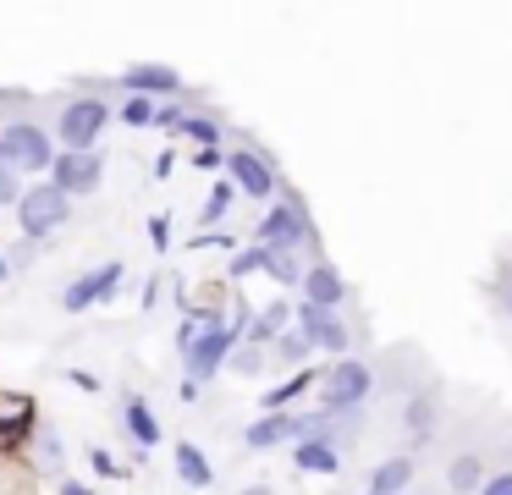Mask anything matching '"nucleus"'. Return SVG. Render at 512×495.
<instances>
[{
    "mask_svg": "<svg viewBox=\"0 0 512 495\" xmlns=\"http://www.w3.org/2000/svg\"><path fill=\"white\" fill-rule=\"evenodd\" d=\"M375 391V369L364 358H336L331 369L320 374V402H325V418L331 413H353L364 396Z\"/></svg>",
    "mask_w": 512,
    "mask_h": 495,
    "instance_id": "obj_1",
    "label": "nucleus"
},
{
    "mask_svg": "<svg viewBox=\"0 0 512 495\" xmlns=\"http://www.w3.org/2000/svg\"><path fill=\"white\" fill-rule=\"evenodd\" d=\"M105 121H111V105H105L100 94L72 99V105L61 110V121H56L61 149H67V154H94V138L105 132Z\"/></svg>",
    "mask_w": 512,
    "mask_h": 495,
    "instance_id": "obj_2",
    "label": "nucleus"
},
{
    "mask_svg": "<svg viewBox=\"0 0 512 495\" xmlns=\"http://www.w3.org/2000/svg\"><path fill=\"white\" fill-rule=\"evenodd\" d=\"M67 215H72V198L56 193L50 182L28 187L23 204H17V220H23V237H28V242H39V237H50V231H61V226H67Z\"/></svg>",
    "mask_w": 512,
    "mask_h": 495,
    "instance_id": "obj_3",
    "label": "nucleus"
},
{
    "mask_svg": "<svg viewBox=\"0 0 512 495\" xmlns=\"http://www.w3.org/2000/svg\"><path fill=\"white\" fill-rule=\"evenodd\" d=\"M0 149L12 154V165L17 171H50L56 165V143H50V132L45 127H34V121H12V127L0 132Z\"/></svg>",
    "mask_w": 512,
    "mask_h": 495,
    "instance_id": "obj_4",
    "label": "nucleus"
},
{
    "mask_svg": "<svg viewBox=\"0 0 512 495\" xmlns=\"http://www.w3.org/2000/svg\"><path fill=\"white\" fill-rule=\"evenodd\" d=\"M232 347H237V330L232 325H215V330H199V336L182 347V363H188V380L193 385H204L210 374H221V363L232 358Z\"/></svg>",
    "mask_w": 512,
    "mask_h": 495,
    "instance_id": "obj_5",
    "label": "nucleus"
},
{
    "mask_svg": "<svg viewBox=\"0 0 512 495\" xmlns=\"http://www.w3.org/2000/svg\"><path fill=\"white\" fill-rule=\"evenodd\" d=\"M309 237H314V226H309V215H303V204H298V198H287V204H276L265 220H259V248L292 253V248H303Z\"/></svg>",
    "mask_w": 512,
    "mask_h": 495,
    "instance_id": "obj_6",
    "label": "nucleus"
},
{
    "mask_svg": "<svg viewBox=\"0 0 512 495\" xmlns=\"http://www.w3.org/2000/svg\"><path fill=\"white\" fill-rule=\"evenodd\" d=\"M116 286H122V259H105L100 270H83L78 281L67 286L61 308H67V314H89V308H94V303H105V297H111Z\"/></svg>",
    "mask_w": 512,
    "mask_h": 495,
    "instance_id": "obj_7",
    "label": "nucleus"
},
{
    "mask_svg": "<svg viewBox=\"0 0 512 495\" xmlns=\"http://www.w3.org/2000/svg\"><path fill=\"white\" fill-rule=\"evenodd\" d=\"M226 171H232V187L237 193H248V198H259V204H265V198H276V171H270V160L265 154H254V149H232L226 154Z\"/></svg>",
    "mask_w": 512,
    "mask_h": 495,
    "instance_id": "obj_8",
    "label": "nucleus"
},
{
    "mask_svg": "<svg viewBox=\"0 0 512 495\" xmlns=\"http://www.w3.org/2000/svg\"><path fill=\"white\" fill-rule=\"evenodd\" d=\"M298 330L309 336L314 352H331V358H347V347H353V330L336 314H320V308H309V303H298Z\"/></svg>",
    "mask_w": 512,
    "mask_h": 495,
    "instance_id": "obj_9",
    "label": "nucleus"
},
{
    "mask_svg": "<svg viewBox=\"0 0 512 495\" xmlns=\"http://www.w3.org/2000/svg\"><path fill=\"white\" fill-rule=\"evenodd\" d=\"M100 171H105L100 154H67V149H61L45 182L56 187V193H67V198H72V193H94V187H100Z\"/></svg>",
    "mask_w": 512,
    "mask_h": 495,
    "instance_id": "obj_10",
    "label": "nucleus"
},
{
    "mask_svg": "<svg viewBox=\"0 0 512 495\" xmlns=\"http://www.w3.org/2000/svg\"><path fill=\"white\" fill-rule=\"evenodd\" d=\"M303 303L309 308H320V314H336V308L347 303V281L336 275V264H309L303 270Z\"/></svg>",
    "mask_w": 512,
    "mask_h": 495,
    "instance_id": "obj_11",
    "label": "nucleus"
},
{
    "mask_svg": "<svg viewBox=\"0 0 512 495\" xmlns=\"http://www.w3.org/2000/svg\"><path fill=\"white\" fill-rule=\"evenodd\" d=\"M287 435H309V418H298V413H265V418H254V424L243 429V446L248 451H270V446H281Z\"/></svg>",
    "mask_w": 512,
    "mask_h": 495,
    "instance_id": "obj_12",
    "label": "nucleus"
},
{
    "mask_svg": "<svg viewBox=\"0 0 512 495\" xmlns=\"http://www.w3.org/2000/svg\"><path fill=\"white\" fill-rule=\"evenodd\" d=\"M127 94H138V99H155V94H182V77H177V66H160V61H138V66H127Z\"/></svg>",
    "mask_w": 512,
    "mask_h": 495,
    "instance_id": "obj_13",
    "label": "nucleus"
},
{
    "mask_svg": "<svg viewBox=\"0 0 512 495\" xmlns=\"http://www.w3.org/2000/svg\"><path fill=\"white\" fill-rule=\"evenodd\" d=\"M413 484V457H386L369 468V495H408Z\"/></svg>",
    "mask_w": 512,
    "mask_h": 495,
    "instance_id": "obj_14",
    "label": "nucleus"
},
{
    "mask_svg": "<svg viewBox=\"0 0 512 495\" xmlns=\"http://www.w3.org/2000/svg\"><path fill=\"white\" fill-rule=\"evenodd\" d=\"M292 462H298L303 473H325V479H331V473L342 468V451H336L331 440L309 435V440H298V446H292Z\"/></svg>",
    "mask_w": 512,
    "mask_h": 495,
    "instance_id": "obj_15",
    "label": "nucleus"
},
{
    "mask_svg": "<svg viewBox=\"0 0 512 495\" xmlns=\"http://www.w3.org/2000/svg\"><path fill=\"white\" fill-rule=\"evenodd\" d=\"M177 479L182 484H193V490H210L215 484V468H210V457H204L193 440H177Z\"/></svg>",
    "mask_w": 512,
    "mask_h": 495,
    "instance_id": "obj_16",
    "label": "nucleus"
},
{
    "mask_svg": "<svg viewBox=\"0 0 512 495\" xmlns=\"http://www.w3.org/2000/svg\"><path fill=\"white\" fill-rule=\"evenodd\" d=\"M122 418H127V435H133L138 446H160V418L149 413L144 396H127V413Z\"/></svg>",
    "mask_w": 512,
    "mask_h": 495,
    "instance_id": "obj_17",
    "label": "nucleus"
},
{
    "mask_svg": "<svg viewBox=\"0 0 512 495\" xmlns=\"http://www.w3.org/2000/svg\"><path fill=\"white\" fill-rule=\"evenodd\" d=\"M485 462L474 457V451H463V457H452V468H446V484H452L457 495H468V490H485Z\"/></svg>",
    "mask_w": 512,
    "mask_h": 495,
    "instance_id": "obj_18",
    "label": "nucleus"
},
{
    "mask_svg": "<svg viewBox=\"0 0 512 495\" xmlns=\"http://www.w3.org/2000/svg\"><path fill=\"white\" fill-rule=\"evenodd\" d=\"M309 385H320V374H314V369H298L287 385H276V391H265V413H287V407L298 402V396L309 391Z\"/></svg>",
    "mask_w": 512,
    "mask_h": 495,
    "instance_id": "obj_19",
    "label": "nucleus"
},
{
    "mask_svg": "<svg viewBox=\"0 0 512 495\" xmlns=\"http://www.w3.org/2000/svg\"><path fill=\"white\" fill-rule=\"evenodd\" d=\"M232 193H237V187H232V176L210 187V198H204V215H199L204 226H221V220H226V209H232Z\"/></svg>",
    "mask_w": 512,
    "mask_h": 495,
    "instance_id": "obj_20",
    "label": "nucleus"
},
{
    "mask_svg": "<svg viewBox=\"0 0 512 495\" xmlns=\"http://www.w3.org/2000/svg\"><path fill=\"white\" fill-rule=\"evenodd\" d=\"M182 132H188L199 149H221V121H215V116H188V121H182Z\"/></svg>",
    "mask_w": 512,
    "mask_h": 495,
    "instance_id": "obj_21",
    "label": "nucleus"
},
{
    "mask_svg": "<svg viewBox=\"0 0 512 495\" xmlns=\"http://www.w3.org/2000/svg\"><path fill=\"white\" fill-rule=\"evenodd\" d=\"M265 275H276L281 286H303V264L292 259V253H276V248H270V259H265Z\"/></svg>",
    "mask_w": 512,
    "mask_h": 495,
    "instance_id": "obj_22",
    "label": "nucleus"
},
{
    "mask_svg": "<svg viewBox=\"0 0 512 495\" xmlns=\"http://www.w3.org/2000/svg\"><path fill=\"white\" fill-rule=\"evenodd\" d=\"M23 193H28V187L17 182V165H12V154L0 149V204H23Z\"/></svg>",
    "mask_w": 512,
    "mask_h": 495,
    "instance_id": "obj_23",
    "label": "nucleus"
},
{
    "mask_svg": "<svg viewBox=\"0 0 512 495\" xmlns=\"http://www.w3.org/2000/svg\"><path fill=\"white\" fill-rule=\"evenodd\" d=\"M265 259H270V248H259V242H254V248H243L232 264H226V275H232V281H243V275L265 270Z\"/></svg>",
    "mask_w": 512,
    "mask_h": 495,
    "instance_id": "obj_24",
    "label": "nucleus"
},
{
    "mask_svg": "<svg viewBox=\"0 0 512 495\" xmlns=\"http://www.w3.org/2000/svg\"><path fill=\"white\" fill-rule=\"evenodd\" d=\"M155 99H138V94H127V105H122V121L127 127H155Z\"/></svg>",
    "mask_w": 512,
    "mask_h": 495,
    "instance_id": "obj_25",
    "label": "nucleus"
},
{
    "mask_svg": "<svg viewBox=\"0 0 512 495\" xmlns=\"http://www.w3.org/2000/svg\"><path fill=\"white\" fill-rule=\"evenodd\" d=\"M309 352H314V347H309V336H303V330H287V336L276 341V358H281V363H303Z\"/></svg>",
    "mask_w": 512,
    "mask_h": 495,
    "instance_id": "obj_26",
    "label": "nucleus"
},
{
    "mask_svg": "<svg viewBox=\"0 0 512 495\" xmlns=\"http://www.w3.org/2000/svg\"><path fill=\"white\" fill-rule=\"evenodd\" d=\"M430 418H435V407H430V402H408V424L419 429V435H430Z\"/></svg>",
    "mask_w": 512,
    "mask_h": 495,
    "instance_id": "obj_27",
    "label": "nucleus"
},
{
    "mask_svg": "<svg viewBox=\"0 0 512 495\" xmlns=\"http://www.w3.org/2000/svg\"><path fill=\"white\" fill-rule=\"evenodd\" d=\"M182 121H188V116H182L177 105H160V110H155V127H160V132H182Z\"/></svg>",
    "mask_w": 512,
    "mask_h": 495,
    "instance_id": "obj_28",
    "label": "nucleus"
},
{
    "mask_svg": "<svg viewBox=\"0 0 512 495\" xmlns=\"http://www.w3.org/2000/svg\"><path fill=\"white\" fill-rule=\"evenodd\" d=\"M149 242H155V248L166 253V242H171V220H166V215H155V220H149Z\"/></svg>",
    "mask_w": 512,
    "mask_h": 495,
    "instance_id": "obj_29",
    "label": "nucleus"
},
{
    "mask_svg": "<svg viewBox=\"0 0 512 495\" xmlns=\"http://www.w3.org/2000/svg\"><path fill=\"white\" fill-rule=\"evenodd\" d=\"M479 495H512V468H507V473H490Z\"/></svg>",
    "mask_w": 512,
    "mask_h": 495,
    "instance_id": "obj_30",
    "label": "nucleus"
},
{
    "mask_svg": "<svg viewBox=\"0 0 512 495\" xmlns=\"http://www.w3.org/2000/svg\"><path fill=\"white\" fill-rule=\"evenodd\" d=\"M67 380H72V385H78V391H89V396H94V391H100V380H94V374H89V369H67Z\"/></svg>",
    "mask_w": 512,
    "mask_h": 495,
    "instance_id": "obj_31",
    "label": "nucleus"
},
{
    "mask_svg": "<svg viewBox=\"0 0 512 495\" xmlns=\"http://www.w3.org/2000/svg\"><path fill=\"white\" fill-rule=\"evenodd\" d=\"M193 160H199V171H215V165H226V154L221 149H199Z\"/></svg>",
    "mask_w": 512,
    "mask_h": 495,
    "instance_id": "obj_32",
    "label": "nucleus"
},
{
    "mask_svg": "<svg viewBox=\"0 0 512 495\" xmlns=\"http://www.w3.org/2000/svg\"><path fill=\"white\" fill-rule=\"evenodd\" d=\"M89 462H94V468H100V473H116V462H111V451H100V446H94V451H89Z\"/></svg>",
    "mask_w": 512,
    "mask_h": 495,
    "instance_id": "obj_33",
    "label": "nucleus"
},
{
    "mask_svg": "<svg viewBox=\"0 0 512 495\" xmlns=\"http://www.w3.org/2000/svg\"><path fill=\"white\" fill-rule=\"evenodd\" d=\"M232 363H237V369H243V374H254V369H259V352H237Z\"/></svg>",
    "mask_w": 512,
    "mask_h": 495,
    "instance_id": "obj_34",
    "label": "nucleus"
},
{
    "mask_svg": "<svg viewBox=\"0 0 512 495\" xmlns=\"http://www.w3.org/2000/svg\"><path fill=\"white\" fill-rule=\"evenodd\" d=\"M61 495H94L89 484H78V479H61Z\"/></svg>",
    "mask_w": 512,
    "mask_h": 495,
    "instance_id": "obj_35",
    "label": "nucleus"
},
{
    "mask_svg": "<svg viewBox=\"0 0 512 495\" xmlns=\"http://www.w3.org/2000/svg\"><path fill=\"white\" fill-rule=\"evenodd\" d=\"M6 275H12V259H0V281H6Z\"/></svg>",
    "mask_w": 512,
    "mask_h": 495,
    "instance_id": "obj_36",
    "label": "nucleus"
},
{
    "mask_svg": "<svg viewBox=\"0 0 512 495\" xmlns=\"http://www.w3.org/2000/svg\"><path fill=\"white\" fill-rule=\"evenodd\" d=\"M507 314H512V297H507Z\"/></svg>",
    "mask_w": 512,
    "mask_h": 495,
    "instance_id": "obj_37",
    "label": "nucleus"
}]
</instances>
